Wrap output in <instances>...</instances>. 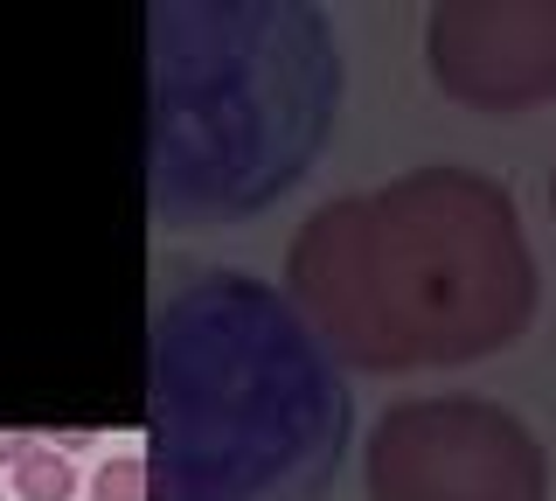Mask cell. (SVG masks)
<instances>
[{"label": "cell", "mask_w": 556, "mask_h": 501, "mask_svg": "<svg viewBox=\"0 0 556 501\" xmlns=\"http://www.w3.org/2000/svg\"><path fill=\"white\" fill-rule=\"evenodd\" d=\"M286 300L334 370H452L535 321L521 210L473 167H410L320 202L286 251Z\"/></svg>", "instance_id": "1"}, {"label": "cell", "mask_w": 556, "mask_h": 501, "mask_svg": "<svg viewBox=\"0 0 556 501\" xmlns=\"http://www.w3.org/2000/svg\"><path fill=\"white\" fill-rule=\"evenodd\" d=\"M348 418L334 355L278 286L195 272L153 306L147 501H320Z\"/></svg>", "instance_id": "2"}, {"label": "cell", "mask_w": 556, "mask_h": 501, "mask_svg": "<svg viewBox=\"0 0 556 501\" xmlns=\"http://www.w3.org/2000/svg\"><path fill=\"white\" fill-rule=\"evenodd\" d=\"M341 112L334 28L306 0L147 8V196L174 230L271 210Z\"/></svg>", "instance_id": "3"}, {"label": "cell", "mask_w": 556, "mask_h": 501, "mask_svg": "<svg viewBox=\"0 0 556 501\" xmlns=\"http://www.w3.org/2000/svg\"><path fill=\"white\" fill-rule=\"evenodd\" d=\"M369 501H549L543 439L486 397L390 404L362 446Z\"/></svg>", "instance_id": "4"}, {"label": "cell", "mask_w": 556, "mask_h": 501, "mask_svg": "<svg viewBox=\"0 0 556 501\" xmlns=\"http://www.w3.org/2000/svg\"><path fill=\"white\" fill-rule=\"evenodd\" d=\"M425 57L445 98L473 112H529L556 98V0H445Z\"/></svg>", "instance_id": "5"}, {"label": "cell", "mask_w": 556, "mask_h": 501, "mask_svg": "<svg viewBox=\"0 0 556 501\" xmlns=\"http://www.w3.org/2000/svg\"><path fill=\"white\" fill-rule=\"evenodd\" d=\"M70 460L63 453H49V446H28L22 460H14V494L22 501H70Z\"/></svg>", "instance_id": "6"}, {"label": "cell", "mask_w": 556, "mask_h": 501, "mask_svg": "<svg viewBox=\"0 0 556 501\" xmlns=\"http://www.w3.org/2000/svg\"><path fill=\"white\" fill-rule=\"evenodd\" d=\"M91 488L98 501H147V460H104Z\"/></svg>", "instance_id": "7"}, {"label": "cell", "mask_w": 556, "mask_h": 501, "mask_svg": "<svg viewBox=\"0 0 556 501\" xmlns=\"http://www.w3.org/2000/svg\"><path fill=\"white\" fill-rule=\"evenodd\" d=\"M28 446H35V439H28V431H0V460H8V466H14V460H22V453H28Z\"/></svg>", "instance_id": "8"}, {"label": "cell", "mask_w": 556, "mask_h": 501, "mask_svg": "<svg viewBox=\"0 0 556 501\" xmlns=\"http://www.w3.org/2000/svg\"><path fill=\"white\" fill-rule=\"evenodd\" d=\"M549 216H556V167H549Z\"/></svg>", "instance_id": "9"}]
</instances>
